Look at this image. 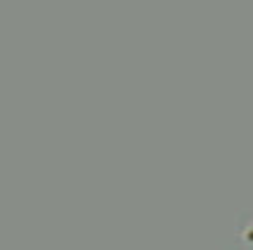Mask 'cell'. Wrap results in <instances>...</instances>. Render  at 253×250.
I'll list each match as a JSON object with an SVG mask.
<instances>
[{"label":"cell","mask_w":253,"mask_h":250,"mask_svg":"<svg viewBox=\"0 0 253 250\" xmlns=\"http://www.w3.org/2000/svg\"><path fill=\"white\" fill-rule=\"evenodd\" d=\"M230 250H253V208H244L234 215Z\"/></svg>","instance_id":"obj_1"}]
</instances>
